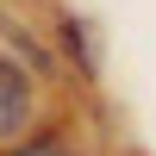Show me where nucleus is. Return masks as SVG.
I'll use <instances>...</instances> for the list:
<instances>
[{
  "label": "nucleus",
  "mask_w": 156,
  "mask_h": 156,
  "mask_svg": "<svg viewBox=\"0 0 156 156\" xmlns=\"http://www.w3.org/2000/svg\"><path fill=\"white\" fill-rule=\"evenodd\" d=\"M25 112H31V87H25V75L12 69L6 56H0V137H12L25 125Z\"/></svg>",
  "instance_id": "nucleus-1"
},
{
  "label": "nucleus",
  "mask_w": 156,
  "mask_h": 156,
  "mask_svg": "<svg viewBox=\"0 0 156 156\" xmlns=\"http://www.w3.org/2000/svg\"><path fill=\"white\" fill-rule=\"evenodd\" d=\"M12 156H69V150H62V144H50V137H44V144H25V150H12Z\"/></svg>",
  "instance_id": "nucleus-2"
}]
</instances>
